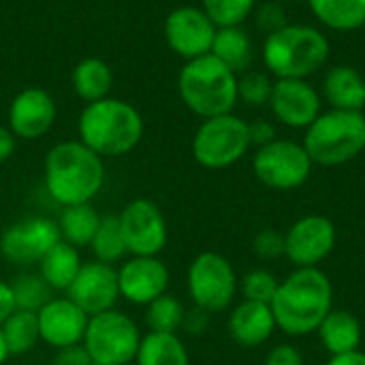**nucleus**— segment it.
<instances>
[{"label":"nucleus","instance_id":"nucleus-44","mask_svg":"<svg viewBox=\"0 0 365 365\" xmlns=\"http://www.w3.org/2000/svg\"><path fill=\"white\" fill-rule=\"evenodd\" d=\"M327 365H365V353L353 351L346 355H336L327 361Z\"/></svg>","mask_w":365,"mask_h":365},{"label":"nucleus","instance_id":"nucleus-40","mask_svg":"<svg viewBox=\"0 0 365 365\" xmlns=\"http://www.w3.org/2000/svg\"><path fill=\"white\" fill-rule=\"evenodd\" d=\"M248 133H250V143L259 145V148L276 141V128L265 120H257V122L248 124Z\"/></svg>","mask_w":365,"mask_h":365},{"label":"nucleus","instance_id":"nucleus-34","mask_svg":"<svg viewBox=\"0 0 365 365\" xmlns=\"http://www.w3.org/2000/svg\"><path fill=\"white\" fill-rule=\"evenodd\" d=\"M272 90H274V81L259 71H246L242 75H237V98L261 107L265 103H269L272 98Z\"/></svg>","mask_w":365,"mask_h":365},{"label":"nucleus","instance_id":"nucleus-14","mask_svg":"<svg viewBox=\"0 0 365 365\" xmlns=\"http://www.w3.org/2000/svg\"><path fill=\"white\" fill-rule=\"evenodd\" d=\"M71 302H75L88 317L113 310L120 297L118 267L101 261H83L77 278L64 293Z\"/></svg>","mask_w":365,"mask_h":365},{"label":"nucleus","instance_id":"nucleus-38","mask_svg":"<svg viewBox=\"0 0 365 365\" xmlns=\"http://www.w3.org/2000/svg\"><path fill=\"white\" fill-rule=\"evenodd\" d=\"M49 365H94L90 355L86 353L83 344L68 346V349H58L51 357Z\"/></svg>","mask_w":365,"mask_h":365},{"label":"nucleus","instance_id":"nucleus-11","mask_svg":"<svg viewBox=\"0 0 365 365\" xmlns=\"http://www.w3.org/2000/svg\"><path fill=\"white\" fill-rule=\"evenodd\" d=\"M118 225L128 257H158L169 242L167 218L152 199L128 201L118 214Z\"/></svg>","mask_w":365,"mask_h":365},{"label":"nucleus","instance_id":"nucleus-45","mask_svg":"<svg viewBox=\"0 0 365 365\" xmlns=\"http://www.w3.org/2000/svg\"><path fill=\"white\" fill-rule=\"evenodd\" d=\"M9 357H11V355H9V351H6V344H4V338H2V331H0V365L6 364Z\"/></svg>","mask_w":365,"mask_h":365},{"label":"nucleus","instance_id":"nucleus-41","mask_svg":"<svg viewBox=\"0 0 365 365\" xmlns=\"http://www.w3.org/2000/svg\"><path fill=\"white\" fill-rule=\"evenodd\" d=\"M207 321H210V312H205V310L195 306L190 312L186 310V319H184V327L182 329H186L192 336H201L207 329Z\"/></svg>","mask_w":365,"mask_h":365},{"label":"nucleus","instance_id":"nucleus-33","mask_svg":"<svg viewBox=\"0 0 365 365\" xmlns=\"http://www.w3.org/2000/svg\"><path fill=\"white\" fill-rule=\"evenodd\" d=\"M257 0H201V9L216 24V28L242 26L252 15Z\"/></svg>","mask_w":365,"mask_h":365},{"label":"nucleus","instance_id":"nucleus-18","mask_svg":"<svg viewBox=\"0 0 365 365\" xmlns=\"http://www.w3.org/2000/svg\"><path fill=\"white\" fill-rule=\"evenodd\" d=\"M336 246V227L325 216H306L284 235V255L297 267H317Z\"/></svg>","mask_w":365,"mask_h":365},{"label":"nucleus","instance_id":"nucleus-19","mask_svg":"<svg viewBox=\"0 0 365 365\" xmlns=\"http://www.w3.org/2000/svg\"><path fill=\"white\" fill-rule=\"evenodd\" d=\"M272 113L291 128H308L321 115V96L308 79H276Z\"/></svg>","mask_w":365,"mask_h":365},{"label":"nucleus","instance_id":"nucleus-8","mask_svg":"<svg viewBox=\"0 0 365 365\" xmlns=\"http://www.w3.org/2000/svg\"><path fill=\"white\" fill-rule=\"evenodd\" d=\"M250 145L248 122L235 113H225L199 124L192 137V156L201 167L218 171L242 160Z\"/></svg>","mask_w":365,"mask_h":365},{"label":"nucleus","instance_id":"nucleus-39","mask_svg":"<svg viewBox=\"0 0 365 365\" xmlns=\"http://www.w3.org/2000/svg\"><path fill=\"white\" fill-rule=\"evenodd\" d=\"M265 365H304V357L295 346L282 344L269 351Z\"/></svg>","mask_w":365,"mask_h":365},{"label":"nucleus","instance_id":"nucleus-37","mask_svg":"<svg viewBox=\"0 0 365 365\" xmlns=\"http://www.w3.org/2000/svg\"><path fill=\"white\" fill-rule=\"evenodd\" d=\"M282 2H276V0H269L267 4H263L259 11H257V26L272 34L276 30H280L282 26H287V17H284V9L280 6Z\"/></svg>","mask_w":365,"mask_h":365},{"label":"nucleus","instance_id":"nucleus-1","mask_svg":"<svg viewBox=\"0 0 365 365\" xmlns=\"http://www.w3.org/2000/svg\"><path fill=\"white\" fill-rule=\"evenodd\" d=\"M43 184L60 207L92 203L105 186V163L79 139L60 141L45 154Z\"/></svg>","mask_w":365,"mask_h":365},{"label":"nucleus","instance_id":"nucleus-43","mask_svg":"<svg viewBox=\"0 0 365 365\" xmlns=\"http://www.w3.org/2000/svg\"><path fill=\"white\" fill-rule=\"evenodd\" d=\"M15 148H17V137L9 130V126L0 124V165L15 154Z\"/></svg>","mask_w":365,"mask_h":365},{"label":"nucleus","instance_id":"nucleus-9","mask_svg":"<svg viewBox=\"0 0 365 365\" xmlns=\"http://www.w3.org/2000/svg\"><path fill=\"white\" fill-rule=\"evenodd\" d=\"M186 289L192 304L210 314L231 306L237 293V276L231 261L218 252H201L186 272Z\"/></svg>","mask_w":365,"mask_h":365},{"label":"nucleus","instance_id":"nucleus-13","mask_svg":"<svg viewBox=\"0 0 365 365\" xmlns=\"http://www.w3.org/2000/svg\"><path fill=\"white\" fill-rule=\"evenodd\" d=\"M216 30V24L201 6H178L167 15L163 26L169 49L184 60L207 56L212 51Z\"/></svg>","mask_w":365,"mask_h":365},{"label":"nucleus","instance_id":"nucleus-30","mask_svg":"<svg viewBox=\"0 0 365 365\" xmlns=\"http://www.w3.org/2000/svg\"><path fill=\"white\" fill-rule=\"evenodd\" d=\"M92 250L94 261L107 263V265H118L128 257L126 244L122 240L120 233V225H118V216L107 214L101 218V225L88 246Z\"/></svg>","mask_w":365,"mask_h":365},{"label":"nucleus","instance_id":"nucleus-24","mask_svg":"<svg viewBox=\"0 0 365 365\" xmlns=\"http://www.w3.org/2000/svg\"><path fill=\"white\" fill-rule=\"evenodd\" d=\"M319 336L323 346L336 355H346L359 349L361 344V325L346 310H331L319 325Z\"/></svg>","mask_w":365,"mask_h":365},{"label":"nucleus","instance_id":"nucleus-23","mask_svg":"<svg viewBox=\"0 0 365 365\" xmlns=\"http://www.w3.org/2000/svg\"><path fill=\"white\" fill-rule=\"evenodd\" d=\"M71 83L75 94L88 105L101 98H107L113 86V73L111 66L101 58H83L75 64L71 73Z\"/></svg>","mask_w":365,"mask_h":365},{"label":"nucleus","instance_id":"nucleus-16","mask_svg":"<svg viewBox=\"0 0 365 365\" xmlns=\"http://www.w3.org/2000/svg\"><path fill=\"white\" fill-rule=\"evenodd\" d=\"M58 118V107L53 96L43 88H26L17 92L6 111L9 130L24 141H34L45 137Z\"/></svg>","mask_w":365,"mask_h":365},{"label":"nucleus","instance_id":"nucleus-2","mask_svg":"<svg viewBox=\"0 0 365 365\" xmlns=\"http://www.w3.org/2000/svg\"><path fill=\"white\" fill-rule=\"evenodd\" d=\"M334 287L319 267H299L280 282L269 308L280 327L289 336H308L319 329L331 312Z\"/></svg>","mask_w":365,"mask_h":365},{"label":"nucleus","instance_id":"nucleus-25","mask_svg":"<svg viewBox=\"0 0 365 365\" xmlns=\"http://www.w3.org/2000/svg\"><path fill=\"white\" fill-rule=\"evenodd\" d=\"M135 365H190L186 344L178 334L148 331L141 338Z\"/></svg>","mask_w":365,"mask_h":365},{"label":"nucleus","instance_id":"nucleus-21","mask_svg":"<svg viewBox=\"0 0 365 365\" xmlns=\"http://www.w3.org/2000/svg\"><path fill=\"white\" fill-rule=\"evenodd\" d=\"M323 96L334 109L342 111H364L365 79L364 75L349 66L336 64L327 71L323 79Z\"/></svg>","mask_w":365,"mask_h":365},{"label":"nucleus","instance_id":"nucleus-31","mask_svg":"<svg viewBox=\"0 0 365 365\" xmlns=\"http://www.w3.org/2000/svg\"><path fill=\"white\" fill-rule=\"evenodd\" d=\"M184 319H186V308L171 293L156 297L152 304L145 306L143 312L148 331H158V334H178L184 327Z\"/></svg>","mask_w":365,"mask_h":365},{"label":"nucleus","instance_id":"nucleus-28","mask_svg":"<svg viewBox=\"0 0 365 365\" xmlns=\"http://www.w3.org/2000/svg\"><path fill=\"white\" fill-rule=\"evenodd\" d=\"M321 24L338 32H351L365 26V0H308Z\"/></svg>","mask_w":365,"mask_h":365},{"label":"nucleus","instance_id":"nucleus-42","mask_svg":"<svg viewBox=\"0 0 365 365\" xmlns=\"http://www.w3.org/2000/svg\"><path fill=\"white\" fill-rule=\"evenodd\" d=\"M15 297L11 291V282H2L0 280V325L15 312Z\"/></svg>","mask_w":365,"mask_h":365},{"label":"nucleus","instance_id":"nucleus-29","mask_svg":"<svg viewBox=\"0 0 365 365\" xmlns=\"http://www.w3.org/2000/svg\"><path fill=\"white\" fill-rule=\"evenodd\" d=\"M6 351L11 357H21L28 355L38 342V321L36 312H26V310H15L2 325H0Z\"/></svg>","mask_w":365,"mask_h":365},{"label":"nucleus","instance_id":"nucleus-15","mask_svg":"<svg viewBox=\"0 0 365 365\" xmlns=\"http://www.w3.org/2000/svg\"><path fill=\"white\" fill-rule=\"evenodd\" d=\"M169 267L158 257H126L118 265L120 297L145 308L156 297L169 293Z\"/></svg>","mask_w":365,"mask_h":365},{"label":"nucleus","instance_id":"nucleus-32","mask_svg":"<svg viewBox=\"0 0 365 365\" xmlns=\"http://www.w3.org/2000/svg\"><path fill=\"white\" fill-rule=\"evenodd\" d=\"M11 291L15 297V308L26 312H38L51 297L53 291L38 276V272H21L13 278Z\"/></svg>","mask_w":365,"mask_h":365},{"label":"nucleus","instance_id":"nucleus-6","mask_svg":"<svg viewBox=\"0 0 365 365\" xmlns=\"http://www.w3.org/2000/svg\"><path fill=\"white\" fill-rule=\"evenodd\" d=\"M304 148L314 165L338 167L365 150V115L364 111L331 109L321 113L304 137Z\"/></svg>","mask_w":365,"mask_h":365},{"label":"nucleus","instance_id":"nucleus-27","mask_svg":"<svg viewBox=\"0 0 365 365\" xmlns=\"http://www.w3.org/2000/svg\"><path fill=\"white\" fill-rule=\"evenodd\" d=\"M210 53L229 66L235 75H242L252 64V41L242 26L218 28Z\"/></svg>","mask_w":365,"mask_h":365},{"label":"nucleus","instance_id":"nucleus-36","mask_svg":"<svg viewBox=\"0 0 365 365\" xmlns=\"http://www.w3.org/2000/svg\"><path fill=\"white\" fill-rule=\"evenodd\" d=\"M255 255L263 261H274L284 255V235L274 229H263L255 237Z\"/></svg>","mask_w":365,"mask_h":365},{"label":"nucleus","instance_id":"nucleus-7","mask_svg":"<svg viewBox=\"0 0 365 365\" xmlns=\"http://www.w3.org/2000/svg\"><path fill=\"white\" fill-rule=\"evenodd\" d=\"M141 338L137 321L113 308L88 319L81 344L94 365H133Z\"/></svg>","mask_w":365,"mask_h":365},{"label":"nucleus","instance_id":"nucleus-4","mask_svg":"<svg viewBox=\"0 0 365 365\" xmlns=\"http://www.w3.org/2000/svg\"><path fill=\"white\" fill-rule=\"evenodd\" d=\"M329 58L327 36L306 24H287L263 41L265 66L276 79H308Z\"/></svg>","mask_w":365,"mask_h":365},{"label":"nucleus","instance_id":"nucleus-22","mask_svg":"<svg viewBox=\"0 0 365 365\" xmlns=\"http://www.w3.org/2000/svg\"><path fill=\"white\" fill-rule=\"evenodd\" d=\"M83 265L81 252L79 248L66 244V242H58L41 261H38V276L47 282V287L53 293H66L68 287L73 284V280L77 278L79 269Z\"/></svg>","mask_w":365,"mask_h":365},{"label":"nucleus","instance_id":"nucleus-46","mask_svg":"<svg viewBox=\"0 0 365 365\" xmlns=\"http://www.w3.org/2000/svg\"><path fill=\"white\" fill-rule=\"evenodd\" d=\"M276 2H291V0H276Z\"/></svg>","mask_w":365,"mask_h":365},{"label":"nucleus","instance_id":"nucleus-20","mask_svg":"<svg viewBox=\"0 0 365 365\" xmlns=\"http://www.w3.org/2000/svg\"><path fill=\"white\" fill-rule=\"evenodd\" d=\"M227 327H229V336L233 338L235 344H240L244 349H257L272 338V334L276 329V319H274L269 304L244 299L231 312Z\"/></svg>","mask_w":365,"mask_h":365},{"label":"nucleus","instance_id":"nucleus-35","mask_svg":"<svg viewBox=\"0 0 365 365\" xmlns=\"http://www.w3.org/2000/svg\"><path fill=\"white\" fill-rule=\"evenodd\" d=\"M280 282L272 272L265 269H255L242 278V295L248 302H259V304H272Z\"/></svg>","mask_w":365,"mask_h":365},{"label":"nucleus","instance_id":"nucleus-17","mask_svg":"<svg viewBox=\"0 0 365 365\" xmlns=\"http://www.w3.org/2000/svg\"><path fill=\"white\" fill-rule=\"evenodd\" d=\"M88 319L90 317L66 295H53L36 312L41 342L53 351L77 346L83 342Z\"/></svg>","mask_w":365,"mask_h":365},{"label":"nucleus","instance_id":"nucleus-3","mask_svg":"<svg viewBox=\"0 0 365 365\" xmlns=\"http://www.w3.org/2000/svg\"><path fill=\"white\" fill-rule=\"evenodd\" d=\"M143 137L139 109L122 98H101L88 103L77 118V139L101 158L130 154Z\"/></svg>","mask_w":365,"mask_h":365},{"label":"nucleus","instance_id":"nucleus-12","mask_svg":"<svg viewBox=\"0 0 365 365\" xmlns=\"http://www.w3.org/2000/svg\"><path fill=\"white\" fill-rule=\"evenodd\" d=\"M60 242L58 222L47 216H28L11 222L0 233V257L15 267L28 269Z\"/></svg>","mask_w":365,"mask_h":365},{"label":"nucleus","instance_id":"nucleus-26","mask_svg":"<svg viewBox=\"0 0 365 365\" xmlns=\"http://www.w3.org/2000/svg\"><path fill=\"white\" fill-rule=\"evenodd\" d=\"M101 214L92 203H79V205H68L62 207L58 216V231L60 240L75 246V248H88L98 225H101Z\"/></svg>","mask_w":365,"mask_h":365},{"label":"nucleus","instance_id":"nucleus-5","mask_svg":"<svg viewBox=\"0 0 365 365\" xmlns=\"http://www.w3.org/2000/svg\"><path fill=\"white\" fill-rule=\"evenodd\" d=\"M182 103L199 118L233 113L237 105V75L212 53L186 60L178 75Z\"/></svg>","mask_w":365,"mask_h":365},{"label":"nucleus","instance_id":"nucleus-10","mask_svg":"<svg viewBox=\"0 0 365 365\" xmlns=\"http://www.w3.org/2000/svg\"><path fill=\"white\" fill-rule=\"evenodd\" d=\"M312 158L308 156L304 143L276 139L257 150L252 158V171L261 184L274 190L299 188L312 171Z\"/></svg>","mask_w":365,"mask_h":365}]
</instances>
